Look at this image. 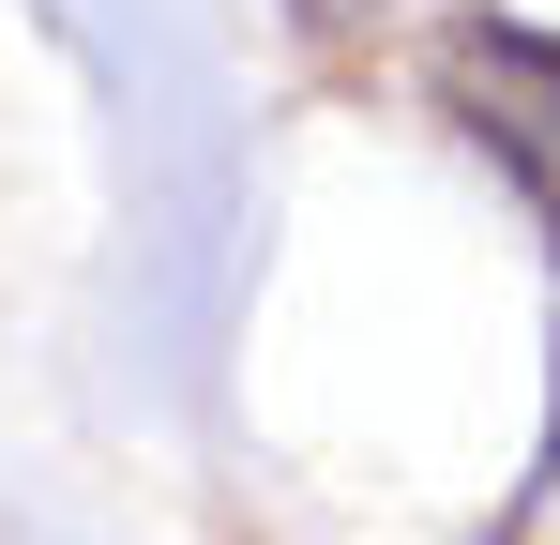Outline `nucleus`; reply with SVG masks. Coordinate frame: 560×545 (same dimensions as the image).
<instances>
[{"mask_svg": "<svg viewBox=\"0 0 560 545\" xmlns=\"http://www.w3.org/2000/svg\"><path fill=\"white\" fill-rule=\"evenodd\" d=\"M515 545H560V454H546V485H530V515H515Z\"/></svg>", "mask_w": 560, "mask_h": 545, "instance_id": "2", "label": "nucleus"}, {"mask_svg": "<svg viewBox=\"0 0 560 545\" xmlns=\"http://www.w3.org/2000/svg\"><path fill=\"white\" fill-rule=\"evenodd\" d=\"M303 15H378V0H303Z\"/></svg>", "mask_w": 560, "mask_h": 545, "instance_id": "3", "label": "nucleus"}, {"mask_svg": "<svg viewBox=\"0 0 560 545\" xmlns=\"http://www.w3.org/2000/svg\"><path fill=\"white\" fill-rule=\"evenodd\" d=\"M440 106L469 121V152L515 182V197L546 212V243H560V31L469 15L455 46H440Z\"/></svg>", "mask_w": 560, "mask_h": 545, "instance_id": "1", "label": "nucleus"}]
</instances>
